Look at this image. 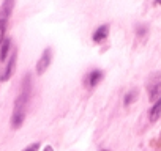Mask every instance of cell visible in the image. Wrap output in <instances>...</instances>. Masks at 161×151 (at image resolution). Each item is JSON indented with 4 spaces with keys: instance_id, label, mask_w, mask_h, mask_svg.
<instances>
[{
    "instance_id": "4",
    "label": "cell",
    "mask_w": 161,
    "mask_h": 151,
    "mask_svg": "<svg viewBox=\"0 0 161 151\" xmlns=\"http://www.w3.org/2000/svg\"><path fill=\"white\" fill-rule=\"evenodd\" d=\"M52 49L51 47H46L44 50H43V54H41V57H40V60H38V63H36V74L38 76H43L44 72H46V69L51 66V63H52Z\"/></svg>"
},
{
    "instance_id": "10",
    "label": "cell",
    "mask_w": 161,
    "mask_h": 151,
    "mask_svg": "<svg viewBox=\"0 0 161 151\" xmlns=\"http://www.w3.org/2000/svg\"><path fill=\"white\" fill-rule=\"evenodd\" d=\"M136 98H137V91H136V90H131V91H128V93L125 95V106H130V104H133V102L136 101Z\"/></svg>"
},
{
    "instance_id": "7",
    "label": "cell",
    "mask_w": 161,
    "mask_h": 151,
    "mask_svg": "<svg viewBox=\"0 0 161 151\" xmlns=\"http://www.w3.org/2000/svg\"><path fill=\"white\" fill-rule=\"evenodd\" d=\"M108 36H109V25L108 24H103L101 27H98L95 32H93V43H97V44H101V43H104L106 39H108Z\"/></svg>"
},
{
    "instance_id": "9",
    "label": "cell",
    "mask_w": 161,
    "mask_h": 151,
    "mask_svg": "<svg viewBox=\"0 0 161 151\" xmlns=\"http://www.w3.org/2000/svg\"><path fill=\"white\" fill-rule=\"evenodd\" d=\"M10 49H11V39L5 36L3 41L0 43V61H5V60H7Z\"/></svg>"
},
{
    "instance_id": "5",
    "label": "cell",
    "mask_w": 161,
    "mask_h": 151,
    "mask_svg": "<svg viewBox=\"0 0 161 151\" xmlns=\"http://www.w3.org/2000/svg\"><path fill=\"white\" fill-rule=\"evenodd\" d=\"M16 58H18V54L13 50V54H11L10 60L7 61L3 71L0 72V82H7V81H10V77H11L13 72H14V68H16Z\"/></svg>"
},
{
    "instance_id": "14",
    "label": "cell",
    "mask_w": 161,
    "mask_h": 151,
    "mask_svg": "<svg viewBox=\"0 0 161 151\" xmlns=\"http://www.w3.org/2000/svg\"><path fill=\"white\" fill-rule=\"evenodd\" d=\"M101 151H109V149H101Z\"/></svg>"
},
{
    "instance_id": "12",
    "label": "cell",
    "mask_w": 161,
    "mask_h": 151,
    "mask_svg": "<svg viewBox=\"0 0 161 151\" xmlns=\"http://www.w3.org/2000/svg\"><path fill=\"white\" fill-rule=\"evenodd\" d=\"M44 151H54V149H52V146H49V145H47V146L44 148Z\"/></svg>"
},
{
    "instance_id": "13",
    "label": "cell",
    "mask_w": 161,
    "mask_h": 151,
    "mask_svg": "<svg viewBox=\"0 0 161 151\" xmlns=\"http://www.w3.org/2000/svg\"><path fill=\"white\" fill-rule=\"evenodd\" d=\"M156 3H159V5H161V0H156Z\"/></svg>"
},
{
    "instance_id": "8",
    "label": "cell",
    "mask_w": 161,
    "mask_h": 151,
    "mask_svg": "<svg viewBox=\"0 0 161 151\" xmlns=\"http://www.w3.org/2000/svg\"><path fill=\"white\" fill-rule=\"evenodd\" d=\"M159 117H161V99H158L156 102H153V106H152V109L148 112V118H150L152 123L158 121Z\"/></svg>"
},
{
    "instance_id": "6",
    "label": "cell",
    "mask_w": 161,
    "mask_h": 151,
    "mask_svg": "<svg viewBox=\"0 0 161 151\" xmlns=\"http://www.w3.org/2000/svg\"><path fill=\"white\" fill-rule=\"evenodd\" d=\"M103 77H104L103 71L93 69V71H90V72L86 76V79H84V87H86V88H95V87L103 81Z\"/></svg>"
},
{
    "instance_id": "11",
    "label": "cell",
    "mask_w": 161,
    "mask_h": 151,
    "mask_svg": "<svg viewBox=\"0 0 161 151\" xmlns=\"http://www.w3.org/2000/svg\"><path fill=\"white\" fill-rule=\"evenodd\" d=\"M38 149H40V143H32L27 148H24L22 151H38Z\"/></svg>"
},
{
    "instance_id": "3",
    "label": "cell",
    "mask_w": 161,
    "mask_h": 151,
    "mask_svg": "<svg viewBox=\"0 0 161 151\" xmlns=\"http://www.w3.org/2000/svg\"><path fill=\"white\" fill-rule=\"evenodd\" d=\"M147 93H148L150 102H156L158 99H161V74L159 72L150 74V79L147 82Z\"/></svg>"
},
{
    "instance_id": "2",
    "label": "cell",
    "mask_w": 161,
    "mask_h": 151,
    "mask_svg": "<svg viewBox=\"0 0 161 151\" xmlns=\"http://www.w3.org/2000/svg\"><path fill=\"white\" fill-rule=\"evenodd\" d=\"M13 10H14V0H3L2 7H0V43L5 38L8 22H10V16H11Z\"/></svg>"
},
{
    "instance_id": "1",
    "label": "cell",
    "mask_w": 161,
    "mask_h": 151,
    "mask_svg": "<svg viewBox=\"0 0 161 151\" xmlns=\"http://www.w3.org/2000/svg\"><path fill=\"white\" fill-rule=\"evenodd\" d=\"M30 95H32V79L27 74L25 79L22 81L21 93L14 101V107H13V113H11V120H10L13 129H19L22 126L25 115H27V106H29V101H30Z\"/></svg>"
}]
</instances>
